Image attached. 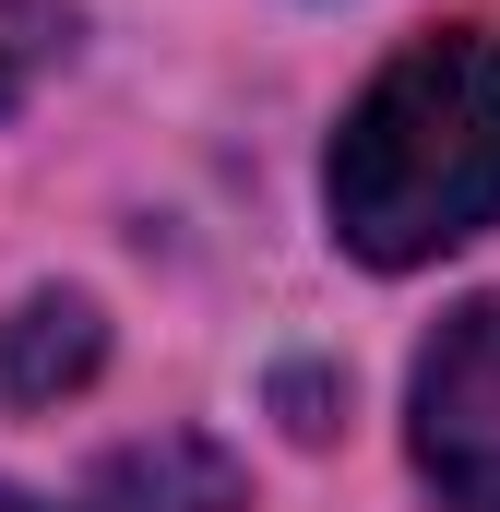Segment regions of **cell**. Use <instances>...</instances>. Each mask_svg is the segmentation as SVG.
<instances>
[{
  "instance_id": "6da1fadb",
  "label": "cell",
  "mask_w": 500,
  "mask_h": 512,
  "mask_svg": "<svg viewBox=\"0 0 500 512\" xmlns=\"http://www.w3.org/2000/svg\"><path fill=\"white\" fill-rule=\"evenodd\" d=\"M500 215V36H417L334 131V239L381 274L441 262Z\"/></svg>"
},
{
  "instance_id": "7a4b0ae2",
  "label": "cell",
  "mask_w": 500,
  "mask_h": 512,
  "mask_svg": "<svg viewBox=\"0 0 500 512\" xmlns=\"http://www.w3.org/2000/svg\"><path fill=\"white\" fill-rule=\"evenodd\" d=\"M417 465L453 512H500V298L453 310L417 358Z\"/></svg>"
},
{
  "instance_id": "3957f363",
  "label": "cell",
  "mask_w": 500,
  "mask_h": 512,
  "mask_svg": "<svg viewBox=\"0 0 500 512\" xmlns=\"http://www.w3.org/2000/svg\"><path fill=\"white\" fill-rule=\"evenodd\" d=\"M84 512H239V465L215 441H191V429H155V441L96 465Z\"/></svg>"
},
{
  "instance_id": "277c9868",
  "label": "cell",
  "mask_w": 500,
  "mask_h": 512,
  "mask_svg": "<svg viewBox=\"0 0 500 512\" xmlns=\"http://www.w3.org/2000/svg\"><path fill=\"white\" fill-rule=\"evenodd\" d=\"M96 358H108L96 298H24V310L0 322V393H12V405H48V393L96 382Z\"/></svg>"
},
{
  "instance_id": "5b68a950",
  "label": "cell",
  "mask_w": 500,
  "mask_h": 512,
  "mask_svg": "<svg viewBox=\"0 0 500 512\" xmlns=\"http://www.w3.org/2000/svg\"><path fill=\"white\" fill-rule=\"evenodd\" d=\"M48 48H60V0H0V108L36 84Z\"/></svg>"
},
{
  "instance_id": "8992f818",
  "label": "cell",
  "mask_w": 500,
  "mask_h": 512,
  "mask_svg": "<svg viewBox=\"0 0 500 512\" xmlns=\"http://www.w3.org/2000/svg\"><path fill=\"white\" fill-rule=\"evenodd\" d=\"M0 512H36V501H12V489H0Z\"/></svg>"
}]
</instances>
